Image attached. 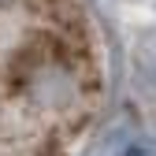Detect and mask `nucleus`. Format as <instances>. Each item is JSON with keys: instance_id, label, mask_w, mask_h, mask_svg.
Returning a JSON list of instances; mask_svg holds the SVG:
<instances>
[{"instance_id": "f257e3e1", "label": "nucleus", "mask_w": 156, "mask_h": 156, "mask_svg": "<svg viewBox=\"0 0 156 156\" xmlns=\"http://www.w3.org/2000/svg\"><path fill=\"white\" fill-rule=\"evenodd\" d=\"M97 101L74 0H0V156H67Z\"/></svg>"}]
</instances>
